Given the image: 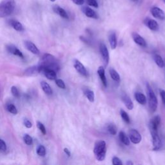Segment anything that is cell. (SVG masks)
I'll use <instances>...</instances> for the list:
<instances>
[{
    "label": "cell",
    "instance_id": "cell-1",
    "mask_svg": "<svg viewBox=\"0 0 165 165\" xmlns=\"http://www.w3.org/2000/svg\"><path fill=\"white\" fill-rule=\"evenodd\" d=\"M38 66L40 70L43 69H47L54 70L56 72L60 69L58 60L50 54H44L42 58L41 59L39 65Z\"/></svg>",
    "mask_w": 165,
    "mask_h": 165
},
{
    "label": "cell",
    "instance_id": "cell-2",
    "mask_svg": "<svg viewBox=\"0 0 165 165\" xmlns=\"http://www.w3.org/2000/svg\"><path fill=\"white\" fill-rule=\"evenodd\" d=\"M14 0H2L0 3V18H5L12 14L15 9Z\"/></svg>",
    "mask_w": 165,
    "mask_h": 165
},
{
    "label": "cell",
    "instance_id": "cell-3",
    "mask_svg": "<svg viewBox=\"0 0 165 165\" xmlns=\"http://www.w3.org/2000/svg\"><path fill=\"white\" fill-rule=\"evenodd\" d=\"M106 142L104 141H99L96 142L93 148V153L97 161H103L106 157Z\"/></svg>",
    "mask_w": 165,
    "mask_h": 165
},
{
    "label": "cell",
    "instance_id": "cell-4",
    "mask_svg": "<svg viewBox=\"0 0 165 165\" xmlns=\"http://www.w3.org/2000/svg\"><path fill=\"white\" fill-rule=\"evenodd\" d=\"M147 93L148 97L149 108L152 112H154L157 110L158 101L154 92L148 83H147Z\"/></svg>",
    "mask_w": 165,
    "mask_h": 165
},
{
    "label": "cell",
    "instance_id": "cell-5",
    "mask_svg": "<svg viewBox=\"0 0 165 165\" xmlns=\"http://www.w3.org/2000/svg\"><path fill=\"white\" fill-rule=\"evenodd\" d=\"M150 130L152 139V144H153V150H158L162 146L161 138L158 134V130Z\"/></svg>",
    "mask_w": 165,
    "mask_h": 165
},
{
    "label": "cell",
    "instance_id": "cell-6",
    "mask_svg": "<svg viewBox=\"0 0 165 165\" xmlns=\"http://www.w3.org/2000/svg\"><path fill=\"white\" fill-rule=\"evenodd\" d=\"M99 51L101 56H102L103 61L104 65L107 66L108 63H109V59H110L109 52L108 50L107 46L103 43H101L99 45Z\"/></svg>",
    "mask_w": 165,
    "mask_h": 165
},
{
    "label": "cell",
    "instance_id": "cell-7",
    "mask_svg": "<svg viewBox=\"0 0 165 165\" xmlns=\"http://www.w3.org/2000/svg\"><path fill=\"white\" fill-rule=\"evenodd\" d=\"M129 139L134 144H139L141 141V136L136 129H131L128 132Z\"/></svg>",
    "mask_w": 165,
    "mask_h": 165
},
{
    "label": "cell",
    "instance_id": "cell-8",
    "mask_svg": "<svg viewBox=\"0 0 165 165\" xmlns=\"http://www.w3.org/2000/svg\"><path fill=\"white\" fill-rule=\"evenodd\" d=\"M150 12L152 16L161 20L165 19V13L164 11L158 7H153L150 9Z\"/></svg>",
    "mask_w": 165,
    "mask_h": 165
},
{
    "label": "cell",
    "instance_id": "cell-9",
    "mask_svg": "<svg viewBox=\"0 0 165 165\" xmlns=\"http://www.w3.org/2000/svg\"><path fill=\"white\" fill-rule=\"evenodd\" d=\"M74 66L79 74H80L83 76H88V73L87 69H86L84 65L82 64V63H81L80 61H78L77 59H75L74 61Z\"/></svg>",
    "mask_w": 165,
    "mask_h": 165
},
{
    "label": "cell",
    "instance_id": "cell-10",
    "mask_svg": "<svg viewBox=\"0 0 165 165\" xmlns=\"http://www.w3.org/2000/svg\"><path fill=\"white\" fill-rule=\"evenodd\" d=\"M144 24L147 26V27L150 29L151 31H157L159 29V24L157 23V22L154 20L150 19L149 18H147L144 20Z\"/></svg>",
    "mask_w": 165,
    "mask_h": 165
},
{
    "label": "cell",
    "instance_id": "cell-11",
    "mask_svg": "<svg viewBox=\"0 0 165 165\" xmlns=\"http://www.w3.org/2000/svg\"><path fill=\"white\" fill-rule=\"evenodd\" d=\"M132 38L134 41V42L138 45H139L142 47H145L147 46V42L145 40V39L141 36L137 32H133L132 33Z\"/></svg>",
    "mask_w": 165,
    "mask_h": 165
},
{
    "label": "cell",
    "instance_id": "cell-12",
    "mask_svg": "<svg viewBox=\"0 0 165 165\" xmlns=\"http://www.w3.org/2000/svg\"><path fill=\"white\" fill-rule=\"evenodd\" d=\"M161 123V118L159 115H156L150 121V130H158Z\"/></svg>",
    "mask_w": 165,
    "mask_h": 165
},
{
    "label": "cell",
    "instance_id": "cell-13",
    "mask_svg": "<svg viewBox=\"0 0 165 165\" xmlns=\"http://www.w3.org/2000/svg\"><path fill=\"white\" fill-rule=\"evenodd\" d=\"M6 48H7V50H8L10 52V53L14 55L19 56V57L22 58V59L24 58L23 55V54H22V52L20 50H19L16 46L14 45H12V44L8 45L6 46Z\"/></svg>",
    "mask_w": 165,
    "mask_h": 165
},
{
    "label": "cell",
    "instance_id": "cell-14",
    "mask_svg": "<svg viewBox=\"0 0 165 165\" xmlns=\"http://www.w3.org/2000/svg\"><path fill=\"white\" fill-rule=\"evenodd\" d=\"M41 72L43 73L45 75V76L50 80H55L56 77H57V74H56V72L54 70L43 69L40 70V73Z\"/></svg>",
    "mask_w": 165,
    "mask_h": 165
},
{
    "label": "cell",
    "instance_id": "cell-15",
    "mask_svg": "<svg viewBox=\"0 0 165 165\" xmlns=\"http://www.w3.org/2000/svg\"><path fill=\"white\" fill-rule=\"evenodd\" d=\"M81 10L85 16H87L88 18H94V19H97L98 18L95 11L88 7H83L82 8Z\"/></svg>",
    "mask_w": 165,
    "mask_h": 165
},
{
    "label": "cell",
    "instance_id": "cell-16",
    "mask_svg": "<svg viewBox=\"0 0 165 165\" xmlns=\"http://www.w3.org/2000/svg\"><path fill=\"white\" fill-rule=\"evenodd\" d=\"M25 45L26 48H27V50L30 52H31L32 53L34 54H39V50L37 47L35 45L34 43H33L31 41H25Z\"/></svg>",
    "mask_w": 165,
    "mask_h": 165
},
{
    "label": "cell",
    "instance_id": "cell-17",
    "mask_svg": "<svg viewBox=\"0 0 165 165\" xmlns=\"http://www.w3.org/2000/svg\"><path fill=\"white\" fill-rule=\"evenodd\" d=\"M97 74H98V75H99V78L101 79L103 85L104 86V87H107V77L105 76V70H104L103 66H101L99 67L98 69H97Z\"/></svg>",
    "mask_w": 165,
    "mask_h": 165
},
{
    "label": "cell",
    "instance_id": "cell-18",
    "mask_svg": "<svg viewBox=\"0 0 165 165\" xmlns=\"http://www.w3.org/2000/svg\"><path fill=\"white\" fill-rule=\"evenodd\" d=\"M121 99L123 102L124 103V104H125V105L128 110H131L133 109L134 107V103L128 96H127L126 94H125V93H124V94H123L121 96Z\"/></svg>",
    "mask_w": 165,
    "mask_h": 165
},
{
    "label": "cell",
    "instance_id": "cell-19",
    "mask_svg": "<svg viewBox=\"0 0 165 165\" xmlns=\"http://www.w3.org/2000/svg\"><path fill=\"white\" fill-rule=\"evenodd\" d=\"M53 10L54 11V12L57 14L59 15L61 18L64 19H68L69 18V15L67 14L66 11L61 8V7H59L58 5H54L53 7Z\"/></svg>",
    "mask_w": 165,
    "mask_h": 165
},
{
    "label": "cell",
    "instance_id": "cell-20",
    "mask_svg": "<svg viewBox=\"0 0 165 165\" xmlns=\"http://www.w3.org/2000/svg\"><path fill=\"white\" fill-rule=\"evenodd\" d=\"M134 97L137 102L142 104V105H145V104L147 103V97H146V96L141 92H136L134 94Z\"/></svg>",
    "mask_w": 165,
    "mask_h": 165
},
{
    "label": "cell",
    "instance_id": "cell-21",
    "mask_svg": "<svg viewBox=\"0 0 165 165\" xmlns=\"http://www.w3.org/2000/svg\"><path fill=\"white\" fill-rule=\"evenodd\" d=\"M27 76H36V75L40 73V70L39 66H33L29 67L25 72Z\"/></svg>",
    "mask_w": 165,
    "mask_h": 165
},
{
    "label": "cell",
    "instance_id": "cell-22",
    "mask_svg": "<svg viewBox=\"0 0 165 165\" xmlns=\"http://www.w3.org/2000/svg\"><path fill=\"white\" fill-rule=\"evenodd\" d=\"M108 41H109V43L112 49L114 50L117 47L118 42H117V37L114 32H112L110 34L109 37H108Z\"/></svg>",
    "mask_w": 165,
    "mask_h": 165
},
{
    "label": "cell",
    "instance_id": "cell-23",
    "mask_svg": "<svg viewBox=\"0 0 165 165\" xmlns=\"http://www.w3.org/2000/svg\"><path fill=\"white\" fill-rule=\"evenodd\" d=\"M10 25L11 27H12L14 29H15L17 31L21 32V31H23L24 30L23 25H22V24L20 23V22H19L17 20H11L10 21Z\"/></svg>",
    "mask_w": 165,
    "mask_h": 165
},
{
    "label": "cell",
    "instance_id": "cell-24",
    "mask_svg": "<svg viewBox=\"0 0 165 165\" xmlns=\"http://www.w3.org/2000/svg\"><path fill=\"white\" fill-rule=\"evenodd\" d=\"M41 88H42L43 92L46 93V94L50 96L52 94V89L50 87V85H48L47 82L45 81H41Z\"/></svg>",
    "mask_w": 165,
    "mask_h": 165
},
{
    "label": "cell",
    "instance_id": "cell-25",
    "mask_svg": "<svg viewBox=\"0 0 165 165\" xmlns=\"http://www.w3.org/2000/svg\"><path fill=\"white\" fill-rule=\"evenodd\" d=\"M119 139L121 141V142L126 146H128L130 145V139L128 137V136H126V134L123 132V131H121V132H119Z\"/></svg>",
    "mask_w": 165,
    "mask_h": 165
},
{
    "label": "cell",
    "instance_id": "cell-26",
    "mask_svg": "<svg viewBox=\"0 0 165 165\" xmlns=\"http://www.w3.org/2000/svg\"><path fill=\"white\" fill-rule=\"evenodd\" d=\"M153 58L155 63H156V65L159 67H160V68H163L164 66V62L162 57L159 54H154L153 56Z\"/></svg>",
    "mask_w": 165,
    "mask_h": 165
},
{
    "label": "cell",
    "instance_id": "cell-27",
    "mask_svg": "<svg viewBox=\"0 0 165 165\" xmlns=\"http://www.w3.org/2000/svg\"><path fill=\"white\" fill-rule=\"evenodd\" d=\"M84 94L87 97V99L90 102L93 103L94 101V93L91 90H89L88 88H85L84 91Z\"/></svg>",
    "mask_w": 165,
    "mask_h": 165
},
{
    "label": "cell",
    "instance_id": "cell-28",
    "mask_svg": "<svg viewBox=\"0 0 165 165\" xmlns=\"http://www.w3.org/2000/svg\"><path fill=\"white\" fill-rule=\"evenodd\" d=\"M109 74L110 75L111 78L114 81H116V82H119L120 81V76H119V74L117 72V71H115L114 69H110L109 70Z\"/></svg>",
    "mask_w": 165,
    "mask_h": 165
},
{
    "label": "cell",
    "instance_id": "cell-29",
    "mask_svg": "<svg viewBox=\"0 0 165 165\" xmlns=\"http://www.w3.org/2000/svg\"><path fill=\"white\" fill-rule=\"evenodd\" d=\"M107 130L111 135L115 136L117 134V127L113 123H110L107 126Z\"/></svg>",
    "mask_w": 165,
    "mask_h": 165
},
{
    "label": "cell",
    "instance_id": "cell-30",
    "mask_svg": "<svg viewBox=\"0 0 165 165\" xmlns=\"http://www.w3.org/2000/svg\"><path fill=\"white\" fill-rule=\"evenodd\" d=\"M36 152L37 155L41 157H44L46 155V150L44 146L43 145H39L37 148Z\"/></svg>",
    "mask_w": 165,
    "mask_h": 165
},
{
    "label": "cell",
    "instance_id": "cell-31",
    "mask_svg": "<svg viewBox=\"0 0 165 165\" xmlns=\"http://www.w3.org/2000/svg\"><path fill=\"white\" fill-rule=\"evenodd\" d=\"M120 115H121L123 121H125L126 123H130V117L128 115V114H127L125 110L123 109L120 110Z\"/></svg>",
    "mask_w": 165,
    "mask_h": 165
},
{
    "label": "cell",
    "instance_id": "cell-32",
    "mask_svg": "<svg viewBox=\"0 0 165 165\" xmlns=\"http://www.w3.org/2000/svg\"><path fill=\"white\" fill-rule=\"evenodd\" d=\"M7 110H8L10 113L12 114H17L18 110L16 107H15L13 104H9L7 106Z\"/></svg>",
    "mask_w": 165,
    "mask_h": 165
},
{
    "label": "cell",
    "instance_id": "cell-33",
    "mask_svg": "<svg viewBox=\"0 0 165 165\" xmlns=\"http://www.w3.org/2000/svg\"><path fill=\"white\" fill-rule=\"evenodd\" d=\"M23 141L25 142V143L27 145H32V142H33L32 138L31 136H29L28 134H25L23 136Z\"/></svg>",
    "mask_w": 165,
    "mask_h": 165
},
{
    "label": "cell",
    "instance_id": "cell-34",
    "mask_svg": "<svg viewBox=\"0 0 165 165\" xmlns=\"http://www.w3.org/2000/svg\"><path fill=\"white\" fill-rule=\"evenodd\" d=\"M37 128H39V130L41 131V132L42 133L43 135H45L47 133V131L45 129V127L43 125V124L42 123H41L39 121H37Z\"/></svg>",
    "mask_w": 165,
    "mask_h": 165
},
{
    "label": "cell",
    "instance_id": "cell-35",
    "mask_svg": "<svg viewBox=\"0 0 165 165\" xmlns=\"http://www.w3.org/2000/svg\"><path fill=\"white\" fill-rule=\"evenodd\" d=\"M55 84L57 85L58 87L62 89H65L66 88V86L64 81H63L61 79H56L55 80Z\"/></svg>",
    "mask_w": 165,
    "mask_h": 165
},
{
    "label": "cell",
    "instance_id": "cell-36",
    "mask_svg": "<svg viewBox=\"0 0 165 165\" xmlns=\"http://www.w3.org/2000/svg\"><path fill=\"white\" fill-rule=\"evenodd\" d=\"M85 1L87 2V4L91 7H93L95 8H98V3L96 0H85Z\"/></svg>",
    "mask_w": 165,
    "mask_h": 165
},
{
    "label": "cell",
    "instance_id": "cell-37",
    "mask_svg": "<svg viewBox=\"0 0 165 165\" xmlns=\"http://www.w3.org/2000/svg\"><path fill=\"white\" fill-rule=\"evenodd\" d=\"M11 92H12V95L14 97H20V92H19L18 89L16 87H14V86H13V87H12V88H11Z\"/></svg>",
    "mask_w": 165,
    "mask_h": 165
},
{
    "label": "cell",
    "instance_id": "cell-38",
    "mask_svg": "<svg viewBox=\"0 0 165 165\" xmlns=\"http://www.w3.org/2000/svg\"><path fill=\"white\" fill-rule=\"evenodd\" d=\"M112 164H113V165H123L121 160L119 157L115 156L112 158Z\"/></svg>",
    "mask_w": 165,
    "mask_h": 165
},
{
    "label": "cell",
    "instance_id": "cell-39",
    "mask_svg": "<svg viewBox=\"0 0 165 165\" xmlns=\"http://www.w3.org/2000/svg\"><path fill=\"white\" fill-rule=\"evenodd\" d=\"M23 124H24V125L27 127V128H32V123L29 121V120L27 118H25L24 119V121H23Z\"/></svg>",
    "mask_w": 165,
    "mask_h": 165
},
{
    "label": "cell",
    "instance_id": "cell-40",
    "mask_svg": "<svg viewBox=\"0 0 165 165\" xmlns=\"http://www.w3.org/2000/svg\"><path fill=\"white\" fill-rule=\"evenodd\" d=\"M7 150V145L5 141L0 139V150L5 151Z\"/></svg>",
    "mask_w": 165,
    "mask_h": 165
},
{
    "label": "cell",
    "instance_id": "cell-41",
    "mask_svg": "<svg viewBox=\"0 0 165 165\" xmlns=\"http://www.w3.org/2000/svg\"><path fill=\"white\" fill-rule=\"evenodd\" d=\"M159 93H160V96L161 97V99H162V102L164 104V105L165 106V91L164 90L160 89Z\"/></svg>",
    "mask_w": 165,
    "mask_h": 165
},
{
    "label": "cell",
    "instance_id": "cell-42",
    "mask_svg": "<svg viewBox=\"0 0 165 165\" xmlns=\"http://www.w3.org/2000/svg\"><path fill=\"white\" fill-rule=\"evenodd\" d=\"M72 1L77 5H82L85 3V0H72Z\"/></svg>",
    "mask_w": 165,
    "mask_h": 165
},
{
    "label": "cell",
    "instance_id": "cell-43",
    "mask_svg": "<svg viewBox=\"0 0 165 165\" xmlns=\"http://www.w3.org/2000/svg\"><path fill=\"white\" fill-rule=\"evenodd\" d=\"M80 39L82 41H83L84 43H87V44H88L89 43V41L87 39V38H85V37H84L83 36H80Z\"/></svg>",
    "mask_w": 165,
    "mask_h": 165
},
{
    "label": "cell",
    "instance_id": "cell-44",
    "mask_svg": "<svg viewBox=\"0 0 165 165\" xmlns=\"http://www.w3.org/2000/svg\"><path fill=\"white\" fill-rule=\"evenodd\" d=\"M64 152L66 153L67 156H68V157H70L71 156V153L70 152V150L67 148H64Z\"/></svg>",
    "mask_w": 165,
    "mask_h": 165
},
{
    "label": "cell",
    "instance_id": "cell-45",
    "mask_svg": "<svg viewBox=\"0 0 165 165\" xmlns=\"http://www.w3.org/2000/svg\"><path fill=\"white\" fill-rule=\"evenodd\" d=\"M126 165H134V163L132 161H128L126 162Z\"/></svg>",
    "mask_w": 165,
    "mask_h": 165
},
{
    "label": "cell",
    "instance_id": "cell-46",
    "mask_svg": "<svg viewBox=\"0 0 165 165\" xmlns=\"http://www.w3.org/2000/svg\"><path fill=\"white\" fill-rule=\"evenodd\" d=\"M50 1H51L52 2H54V1H55V0H50Z\"/></svg>",
    "mask_w": 165,
    "mask_h": 165
},
{
    "label": "cell",
    "instance_id": "cell-47",
    "mask_svg": "<svg viewBox=\"0 0 165 165\" xmlns=\"http://www.w3.org/2000/svg\"><path fill=\"white\" fill-rule=\"evenodd\" d=\"M163 2L165 3V0H163Z\"/></svg>",
    "mask_w": 165,
    "mask_h": 165
},
{
    "label": "cell",
    "instance_id": "cell-48",
    "mask_svg": "<svg viewBox=\"0 0 165 165\" xmlns=\"http://www.w3.org/2000/svg\"><path fill=\"white\" fill-rule=\"evenodd\" d=\"M133 1H137V0H133Z\"/></svg>",
    "mask_w": 165,
    "mask_h": 165
}]
</instances>
